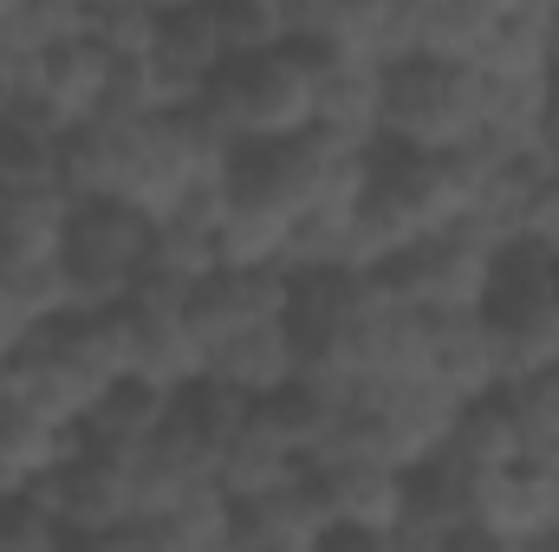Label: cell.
Segmentation results:
<instances>
[{"label":"cell","mask_w":559,"mask_h":552,"mask_svg":"<svg viewBox=\"0 0 559 552\" xmlns=\"http://www.w3.org/2000/svg\"><path fill=\"white\" fill-rule=\"evenodd\" d=\"M79 448H85L79 429H59V422H39V416L0 410V501L33 494V488H39L46 475H59Z\"/></svg>","instance_id":"obj_18"},{"label":"cell","mask_w":559,"mask_h":552,"mask_svg":"<svg viewBox=\"0 0 559 552\" xmlns=\"http://www.w3.org/2000/svg\"><path fill=\"white\" fill-rule=\"evenodd\" d=\"M547 39H554V65H559V0H547Z\"/></svg>","instance_id":"obj_31"},{"label":"cell","mask_w":559,"mask_h":552,"mask_svg":"<svg viewBox=\"0 0 559 552\" xmlns=\"http://www.w3.org/2000/svg\"><path fill=\"white\" fill-rule=\"evenodd\" d=\"M501 404H508V416H514L521 461L554 468V475H559V371H540V377L508 384V391H501Z\"/></svg>","instance_id":"obj_24"},{"label":"cell","mask_w":559,"mask_h":552,"mask_svg":"<svg viewBox=\"0 0 559 552\" xmlns=\"http://www.w3.org/2000/svg\"><path fill=\"white\" fill-rule=\"evenodd\" d=\"M306 481L325 507V547H365V552H391L411 475L391 461H365V455H325L306 461Z\"/></svg>","instance_id":"obj_5"},{"label":"cell","mask_w":559,"mask_h":552,"mask_svg":"<svg viewBox=\"0 0 559 552\" xmlns=\"http://www.w3.org/2000/svg\"><path fill=\"white\" fill-rule=\"evenodd\" d=\"M325 507L312 494V481H286L274 494H254V501H235V527H228V547L248 552H312L325 547Z\"/></svg>","instance_id":"obj_14"},{"label":"cell","mask_w":559,"mask_h":552,"mask_svg":"<svg viewBox=\"0 0 559 552\" xmlns=\"http://www.w3.org/2000/svg\"><path fill=\"white\" fill-rule=\"evenodd\" d=\"M475 65H481L488 79H547V72H559L554 39H547V7L514 0V7L488 26V39L475 46Z\"/></svg>","instance_id":"obj_20"},{"label":"cell","mask_w":559,"mask_h":552,"mask_svg":"<svg viewBox=\"0 0 559 552\" xmlns=\"http://www.w3.org/2000/svg\"><path fill=\"white\" fill-rule=\"evenodd\" d=\"M429 461L455 468L462 481H481V475H495V468L521 461V435H514V416H508V404H501V397H481V404H468V410L455 416L449 442H442Z\"/></svg>","instance_id":"obj_19"},{"label":"cell","mask_w":559,"mask_h":552,"mask_svg":"<svg viewBox=\"0 0 559 552\" xmlns=\"http://www.w3.org/2000/svg\"><path fill=\"white\" fill-rule=\"evenodd\" d=\"M169 416H176V391H163V384H150V377H118V384L85 410L79 435H85V448L131 461L138 448H150V442L169 429Z\"/></svg>","instance_id":"obj_16"},{"label":"cell","mask_w":559,"mask_h":552,"mask_svg":"<svg viewBox=\"0 0 559 552\" xmlns=\"http://www.w3.org/2000/svg\"><path fill=\"white\" fill-rule=\"evenodd\" d=\"M345 149H378L384 143V65L371 59H332L319 52V124Z\"/></svg>","instance_id":"obj_13"},{"label":"cell","mask_w":559,"mask_h":552,"mask_svg":"<svg viewBox=\"0 0 559 552\" xmlns=\"http://www.w3.org/2000/svg\"><path fill=\"white\" fill-rule=\"evenodd\" d=\"M72 189L66 182H0V261H52L66 254L72 228Z\"/></svg>","instance_id":"obj_17"},{"label":"cell","mask_w":559,"mask_h":552,"mask_svg":"<svg viewBox=\"0 0 559 552\" xmlns=\"http://www.w3.org/2000/svg\"><path fill=\"white\" fill-rule=\"evenodd\" d=\"M33 332H39V325H33V319L20 312V299L0 286V364H13V358L33 345Z\"/></svg>","instance_id":"obj_29"},{"label":"cell","mask_w":559,"mask_h":552,"mask_svg":"<svg viewBox=\"0 0 559 552\" xmlns=\"http://www.w3.org/2000/svg\"><path fill=\"white\" fill-rule=\"evenodd\" d=\"M124 312V332H131V377H150L163 391H195L209 377V345L195 338V319H189V292L169 286V279H138V292L118 305Z\"/></svg>","instance_id":"obj_7"},{"label":"cell","mask_w":559,"mask_h":552,"mask_svg":"<svg viewBox=\"0 0 559 552\" xmlns=\"http://www.w3.org/2000/svg\"><path fill=\"white\" fill-rule=\"evenodd\" d=\"M299 371H306V345H299L293 319H267V325H254V332L209 351V384H228V391H241L254 404L293 391Z\"/></svg>","instance_id":"obj_12"},{"label":"cell","mask_w":559,"mask_h":552,"mask_svg":"<svg viewBox=\"0 0 559 552\" xmlns=\"http://www.w3.org/2000/svg\"><path fill=\"white\" fill-rule=\"evenodd\" d=\"M202 111L228 131L235 143H280V137H306L319 124V46L306 39H286L267 52H248L235 59Z\"/></svg>","instance_id":"obj_1"},{"label":"cell","mask_w":559,"mask_h":552,"mask_svg":"<svg viewBox=\"0 0 559 552\" xmlns=\"http://www.w3.org/2000/svg\"><path fill=\"white\" fill-rule=\"evenodd\" d=\"M547 137L559 143V72H554V98H547Z\"/></svg>","instance_id":"obj_30"},{"label":"cell","mask_w":559,"mask_h":552,"mask_svg":"<svg viewBox=\"0 0 559 552\" xmlns=\"http://www.w3.org/2000/svg\"><path fill=\"white\" fill-rule=\"evenodd\" d=\"M85 20H92V0H20V7L0 20V39H7L13 52L39 59V52H52V46L79 39V33H85Z\"/></svg>","instance_id":"obj_25"},{"label":"cell","mask_w":559,"mask_h":552,"mask_svg":"<svg viewBox=\"0 0 559 552\" xmlns=\"http://www.w3.org/2000/svg\"><path fill=\"white\" fill-rule=\"evenodd\" d=\"M156 26H163V13H156L150 0H92V20H85V33H92L98 46H111L124 65L150 52Z\"/></svg>","instance_id":"obj_26"},{"label":"cell","mask_w":559,"mask_h":552,"mask_svg":"<svg viewBox=\"0 0 559 552\" xmlns=\"http://www.w3.org/2000/svg\"><path fill=\"white\" fill-rule=\"evenodd\" d=\"M156 254V221L131 202H79L66 228V279H72V312H111L138 292Z\"/></svg>","instance_id":"obj_3"},{"label":"cell","mask_w":559,"mask_h":552,"mask_svg":"<svg viewBox=\"0 0 559 552\" xmlns=\"http://www.w3.org/2000/svg\"><path fill=\"white\" fill-rule=\"evenodd\" d=\"M118 72H124V59L111 46H98L92 33H79V39H66V46L33 59V85H26L20 105L46 111L59 131H79V124H98L111 111Z\"/></svg>","instance_id":"obj_9"},{"label":"cell","mask_w":559,"mask_h":552,"mask_svg":"<svg viewBox=\"0 0 559 552\" xmlns=\"http://www.w3.org/2000/svg\"><path fill=\"white\" fill-rule=\"evenodd\" d=\"M150 7H156V13L169 20V13H189V7H202V0H150Z\"/></svg>","instance_id":"obj_32"},{"label":"cell","mask_w":559,"mask_h":552,"mask_svg":"<svg viewBox=\"0 0 559 552\" xmlns=\"http://www.w3.org/2000/svg\"><path fill=\"white\" fill-rule=\"evenodd\" d=\"M423 377H436L462 404L501 397L508 391V364H501L495 319L488 312H429L423 319Z\"/></svg>","instance_id":"obj_11"},{"label":"cell","mask_w":559,"mask_h":552,"mask_svg":"<svg viewBox=\"0 0 559 552\" xmlns=\"http://www.w3.org/2000/svg\"><path fill=\"white\" fill-rule=\"evenodd\" d=\"M59 149H66V131L46 111L33 105L0 111V182H59Z\"/></svg>","instance_id":"obj_23"},{"label":"cell","mask_w":559,"mask_h":552,"mask_svg":"<svg viewBox=\"0 0 559 552\" xmlns=\"http://www.w3.org/2000/svg\"><path fill=\"white\" fill-rule=\"evenodd\" d=\"M46 547H66V527L33 494L0 501V552H46Z\"/></svg>","instance_id":"obj_28"},{"label":"cell","mask_w":559,"mask_h":552,"mask_svg":"<svg viewBox=\"0 0 559 552\" xmlns=\"http://www.w3.org/2000/svg\"><path fill=\"white\" fill-rule=\"evenodd\" d=\"M306 475V455L280 435L267 410L254 404V416L215 448V488L228 494V501H254V494H274L286 481H299Z\"/></svg>","instance_id":"obj_15"},{"label":"cell","mask_w":559,"mask_h":552,"mask_svg":"<svg viewBox=\"0 0 559 552\" xmlns=\"http://www.w3.org/2000/svg\"><path fill=\"white\" fill-rule=\"evenodd\" d=\"M411 241H423V228L411 221V208L371 176V189H365V202H358V215H352V241H345V267L352 274H384Z\"/></svg>","instance_id":"obj_21"},{"label":"cell","mask_w":559,"mask_h":552,"mask_svg":"<svg viewBox=\"0 0 559 552\" xmlns=\"http://www.w3.org/2000/svg\"><path fill=\"white\" fill-rule=\"evenodd\" d=\"M559 540V475L534 461H508L468 481V527L455 552H527Z\"/></svg>","instance_id":"obj_4"},{"label":"cell","mask_w":559,"mask_h":552,"mask_svg":"<svg viewBox=\"0 0 559 552\" xmlns=\"http://www.w3.org/2000/svg\"><path fill=\"white\" fill-rule=\"evenodd\" d=\"M384 143L449 156L481 143V65L475 59H404L384 65Z\"/></svg>","instance_id":"obj_2"},{"label":"cell","mask_w":559,"mask_h":552,"mask_svg":"<svg viewBox=\"0 0 559 552\" xmlns=\"http://www.w3.org/2000/svg\"><path fill=\"white\" fill-rule=\"evenodd\" d=\"M508 248H527L540 261H559V169L534 176L527 202H521V221H514V241Z\"/></svg>","instance_id":"obj_27"},{"label":"cell","mask_w":559,"mask_h":552,"mask_svg":"<svg viewBox=\"0 0 559 552\" xmlns=\"http://www.w3.org/2000/svg\"><path fill=\"white\" fill-rule=\"evenodd\" d=\"M286 235H293V215L228 189V208H222V228H215L222 267H280L286 261Z\"/></svg>","instance_id":"obj_22"},{"label":"cell","mask_w":559,"mask_h":552,"mask_svg":"<svg viewBox=\"0 0 559 552\" xmlns=\"http://www.w3.org/2000/svg\"><path fill=\"white\" fill-rule=\"evenodd\" d=\"M33 501L66 527V547H72V540L111 547V540L138 520L131 461H124V455H98V448H79L59 475H46V481L33 488Z\"/></svg>","instance_id":"obj_8"},{"label":"cell","mask_w":559,"mask_h":552,"mask_svg":"<svg viewBox=\"0 0 559 552\" xmlns=\"http://www.w3.org/2000/svg\"><path fill=\"white\" fill-rule=\"evenodd\" d=\"M495 261H501V248L475 241L468 228H436V235L411 241L384 267V279H391V292L404 305H417L423 319L429 312H481L488 286H495Z\"/></svg>","instance_id":"obj_6"},{"label":"cell","mask_w":559,"mask_h":552,"mask_svg":"<svg viewBox=\"0 0 559 552\" xmlns=\"http://www.w3.org/2000/svg\"><path fill=\"white\" fill-rule=\"evenodd\" d=\"M293 292H299V279L286 274V267H215L189 292L195 338L215 351V345L267 325V319H293Z\"/></svg>","instance_id":"obj_10"}]
</instances>
